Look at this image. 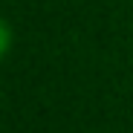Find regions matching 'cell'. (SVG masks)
Segmentation results:
<instances>
[{
  "label": "cell",
  "mask_w": 133,
  "mask_h": 133,
  "mask_svg": "<svg viewBox=\"0 0 133 133\" xmlns=\"http://www.w3.org/2000/svg\"><path fill=\"white\" fill-rule=\"evenodd\" d=\"M9 46H12V29L3 23V20H0V58L9 52Z\"/></svg>",
  "instance_id": "obj_1"
}]
</instances>
